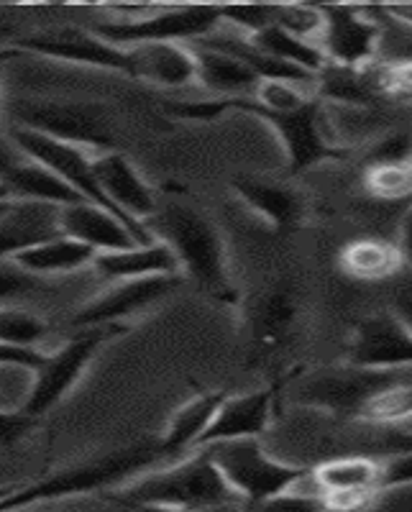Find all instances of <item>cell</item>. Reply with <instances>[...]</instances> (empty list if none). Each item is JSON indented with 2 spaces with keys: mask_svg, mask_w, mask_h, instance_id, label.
<instances>
[{
  "mask_svg": "<svg viewBox=\"0 0 412 512\" xmlns=\"http://www.w3.org/2000/svg\"><path fill=\"white\" fill-rule=\"evenodd\" d=\"M346 364L369 369L412 367V331L395 313L369 315L356 326Z\"/></svg>",
  "mask_w": 412,
  "mask_h": 512,
  "instance_id": "cell-14",
  "label": "cell"
},
{
  "mask_svg": "<svg viewBox=\"0 0 412 512\" xmlns=\"http://www.w3.org/2000/svg\"><path fill=\"white\" fill-rule=\"evenodd\" d=\"M254 100L262 108L274 113H290L300 111L302 105H308L310 95L302 93V85H292V82H262L256 90Z\"/></svg>",
  "mask_w": 412,
  "mask_h": 512,
  "instance_id": "cell-33",
  "label": "cell"
},
{
  "mask_svg": "<svg viewBox=\"0 0 412 512\" xmlns=\"http://www.w3.org/2000/svg\"><path fill=\"white\" fill-rule=\"evenodd\" d=\"M116 331H121V328H82L75 338L59 346L54 354L44 356V361L34 369V382H31V390L21 410L29 418L39 420L41 415L57 408L59 402L75 390V384L90 367V361L95 359L100 346Z\"/></svg>",
  "mask_w": 412,
  "mask_h": 512,
  "instance_id": "cell-10",
  "label": "cell"
},
{
  "mask_svg": "<svg viewBox=\"0 0 412 512\" xmlns=\"http://www.w3.org/2000/svg\"><path fill=\"white\" fill-rule=\"evenodd\" d=\"M0 408H6V402H3V397H0Z\"/></svg>",
  "mask_w": 412,
  "mask_h": 512,
  "instance_id": "cell-49",
  "label": "cell"
},
{
  "mask_svg": "<svg viewBox=\"0 0 412 512\" xmlns=\"http://www.w3.org/2000/svg\"><path fill=\"white\" fill-rule=\"evenodd\" d=\"M90 267H93L95 277L108 282V285L180 272L175 254H172L162 241L139 244L121 251H100V254H95Z\"/></svg>",
  "mask_w": 412,
  "mask_h": 512,
  "instance_id": "cell-21",
  "label": "cell"
},
{
  "mask_svg": "<svg viewBox=\"0 0 412 512\" xmlns=\"http://www.w3.org/2000/svg\"><path fill=\"white\" fill-rule=\"evenodd\" d=\"M11 489H13V484H0V500H3V497H6Z\"/></svg>",
  "mask_w": 412,
  "mask_h": 512,
  "instance_id": "cell-48",
  "label": "cell"
},
{
  "mask_svg": "<svg viewBox=\"0 0 412 512\" xmlns=\"http://www.w3.org/2000/svg\"><path fill=\"white\" fill-rule=\"evenodd\" d=\"M111 500L128 510L136 505L221 510V507H236L241 497L228 487L213 461L200 448H195V454L175 461L167 469L146 474L131 484H121L118 492L111 495Z\"/></svg>",
  "mask_w": 412,
  "mask_h": 512,
  "instance_id": "cell-3",
  "label": "cell"
},
{
  "mask_svg": "<svg viewBox=\"0 0 412 512\" xmlns=\"http://www.w3.org/2000/svg\"><path fill=\"white\" fill-rule=\"evenodd\" d=\"M180 285V274H159L144 280H128L111 285L103 295L82 305L72 315L75 328H121L134 315L146 313L151 305L162 303L169 292Z\"/></svg>",
  "mask_w": 412,
  "mask_h": 512,
  "instance_id": "cell-12",
  "label": "cell"
},
{
  "mask_svg": "<svg viewBox=\"0 0 412 512\" xmlns=\"http://www.w3.org/2000/svg\"><path fill=\"white\" fill-rule=\"evenodd\" d=\"M226 395L228 392H200L172 413L162 438L157 441L162 461L177 459V454H182L187 448H198V441L208 431V425L213 423Z\"/></svg>",
  "mask_w": 412,
  "mask_h": 512,
  "instance_id": "cell-25",
  "label": "cell"
},
{
  "mask_svg": "<svg viewBox=\"0 0 412 512\" xmlns=\"http://www.w3.org/2000/svg\"><path fill=\"white\" fill-rule=\"evenodd\" d=\"M315 489L323 497H374L382 492V461L374 456H338L310 469Z\"/></svg>",
  "mask_w": 412,
  "mask_h": 512,
  "instance_id": "cell-20",
  "label": "cell"
},
{
  "mask_svg": "<svg viewBox=\"0 0 412 512\" xmlns=\"http://www.w3.org/2000/svg\"><path fill=\"white\" fill-rule=\"evenodd\" d=\"M379 451H384L387 456L392 454H407L412 451V431H400V428H387L382 443H379Z\"/></svg>",
  "mask_w": 412,
  "mask_h": 512,
  "instance_id": "cell-42",
  "label": "cell"
},
{
  "mask_svg": "<svg viewBox=\"0 0 412 512\" xmlns=\"http://www.w3.org/2000/svg\"><path fill=\"white\" fill-rule=\"evenodd\" d=\"M98 251L90 246L80 244L67 236H54V239L36 244L31 249L21 251L11 259L18 269H24L31 277H52V274H67L77 272L82 267H90Z\"/></svg>",
  "mask_w": 412,
  "mask_h": 512,
  "instance_id": "cell-26",
  "label": "cell"
},
{
  "mask_svg": "<svg viewBox=\"0 0 412 512\" xmlns=\"http://www.w3.org/2000/svg\"><path fill=\"white\" fill-rule=\"evenodd\" d=\"M320 13H323V29L318 36V47L325 62L349 70L372 67L382 39V26L361 8L320 6Z\"/></svg>",
  "mask_w": 412,
  "mask_h": 512,
  "instance_id": "cell-11",
  "label": "cell"
},
{
  "mask_svg": "<svg viewBox=\"0 0 412 512\" xmlns=\"http://www.w3.org/2000/svg\"><path fill=\"white\" fill-rule=\"evenodd\" d=\"M93 172L100 190L113 208L126 216L136 226L146 228V223L157 216V198L149 182L141 177L134 162L121 152H103L93 157ZM149 231V228H146Z\"/></svg>",
  "mask_w": 412,
  "mask_h": 512,
  "instance_id": "cell-15",
  "label": "cell"
},
{
  "mask_svg": "<svg viewBox=\"0 0 412 512\" xmlns=\"http://www.w3.org/2000/svg\"><path fill=\"white\" fill-rule=\"evenodd\" d=\"M159 461H162V454H159L157 441H141L136 446L118 448L100 459L70 466L36 482L13 484L11 492L0 500V512H18L41 505V502L70 500V497L93 495L100 489L121 487L134 474L144 472Z\"/></svg>",
  "mask_w": 412,
  "mask_h": 512,
  "instance_id": "cell-2",
  "label": "cell"
},
{
  "mask_svg": "<svg viewBox=\"0 0 412 512\" xmlns=\"http://www.w3.org/2000/svg\"><path fill=\"white\" fill-rule=\"evenodd\" d=\"M412 484V451L407 454H392L382 461V482L379 487H402Z\"/></svg>",
  "mask_w": 412,
  "mask_h": 512,
  "instance_id": "cell-40",
  "label": "cell"
},
{
  "mask_svg": "<svg viewBox=\"0 0 412 512\" xmlns=\"http://www.w3.org/2000/svg\"><path fill=\"white\" fill-rule=\"evenodd\" d=\"M384 13L395 16L397 21H402V24L412 26V6H392V8H384Z\"/></svg>",
  "mask_w": 412,
  "mask_h": 512,
  "instance_id": "cell-46",
  "label": "cell"
},
{
  "mask_svg": "<svg viewBox=\"0 0 412 512\" xmlns=\"http://www.w3.org/2000/svg\"><path fill=\"white\" fill-rule=\"evenodd\" d=\"M377 77L384 98L387 95H400V98L412 100V59L382 64V67H377Z\"/></svg>",
  "mask_w": 412,
  "mask_h": 512,
  "instance_id": "cell-38",
  "label": "cell"
},
{
  "mask_svg": "<svg viewBox=\"0 0 412 512\" xmlns=\"http://www.w3.org/2000/svg\"><path fill=\"white\" fill-rule=\"evenodd\" d=\"M400 246L384 239H356L343 246L341 269L361 282L389 280L402 269Z\"/></svg>",
  "mask_w": 412,
  "mask_h": 512,
  "instance_id": "cell-27",
  "label": "cell"
},
{
  "mask_svg": "<svg viewBox=\"0 0 412 512\" xmlns=\"http://www.w3.org/2000/svg\"><path fill=\"white\" fill-rule=\"evenodd\" d=\"M44 356L39 349H21V346H3L0 344V367H18L31 369L34 372L39 367Z\"/></svg>",
  "mask_w": 412,
  "mask_h": 512,
  "instance_id": "cell-41",
  "label": "cell"
},
{
  "mask_svg": "<svg viewBox=\"0 0 412 512\" xmlns=\"http://www.w3.org/2000/svg\"><path fill=\"white\" fill-rule=\"evenodd\" d=\"M59 233L90 246L98 254L100 251L131 249V246L141 244L121 218L113 216L111 210L88 203V200L59 208Z\"/></svg>",
  "mask_w": 412,
  "mask_h": 512,
  "instance_id": "cell-17",
  "label": "cell"
},
{
  "mask_svg": "<svg viewBox=\"0 0 412 512\" xmlns=\"http://www.w3.org/2000/svg\"><path fill=\"white\" fill-rule=\"evenodd\" d=\"M146 228L154 241H162L175 254L177 267L200 290L226 305L238 303V290L228 267L226 241L205 213L185 203L164 205L146 223Z\"/></svg>",
  "mask_w": 412,
  "mask_h": 512,
  "instance_id": "cell-1",
  "label": "cell"
},
{
  "mask_svg": "<svg viewBox=\"0 0 412 512\" xmlns=\"http://www.w3.org/2000/svg\"><path fill=\"white\" fill-rule=\"evenodd\" d=\"M0 200H29V203H49L59 208L82 203L70 185H64L54 172L26 157L18 159L6 175H0Z\"/></svg>",
  "mask_w": 412,
  "mask_h": 512,
  "instance_id": "cell-23",
  "label": "cell"
},
{
  "mask_svg": "<svg viewBox=\"0 0 412 512\" xmlns=\"http://www.w3.org/2000/svg\"><path fill=\"white\" fill-rule=\"evenodd\" d=\"M361 423L395 428L412 420V384H400L374 397L359 415Z\"/></svg>",
  "mask_w": 412,
  "mask_h": 512,
  "instance_id": "cell-30",
  "label": "cell"
},
{
  "mask_svg": "<svg viewBox=\"0 0 412 512\" xmlns=\"http://www.w3.org/2000/svg\"><path fill=\"white\" fill-rule=\"evenodd\" d=\"M6 139L11 141V144L16 146L18 152L24 154L26 159H31V162L41 164V167H47L49 172H54V175H57L64 185H70L82 200H88V203L111 210L113 216H118L128 228H131V233H134L141 244H154V236H151L146 228L136 226V223L128 221L126 216H121V213H118V210L111 205V200L105 198L103 190H100V185H98V180H95L93 157H90L85 149L62 144V141L49 139V136L36 134V131H29V128H18V126L8 128Z\"/></svg>",
  "mask_w": 412,
  "mask_h": 512,
  "instance_id": "cell-9",
  "label": "cell"
},
{
  "mask_svg": "<svg viewBox=\"0 0 412 512\" xmlns=\"http://www.w3.org/2000/svg\"><path fill=\"white\" fill-rule=\"evenodd\" d=\"M256 512H331L328 510V502L323 495H318L315 489L305 492V489H297V484L282 495H274L269 500L254 505Z\"/></svg>",
  "mask_w": 412,
  "mask_h": 512,
  "instance_id": "cell-36",
  "label": "cell"
},
{
  "mask_svg": "<svg viewBox=\"0 0 412 512\" xmlns=\"http://www.w3.org/2000/svg\"><path fill=\"white\" fill-rule=\"evenodd\" d=\"M231 187L236 190L238 198L277 231H290L302 221L305 203H302L300 192L292 190L285 182H274L256 175H238L233 177Z\"/></svg>",
  "mask_w": 412,
  "mask_h": 512,
  "instance_id": "cell-22",
  "label": "cell"
},
{
  "mask_svg": "<svg viewBox=\"0 0 412 512\" xmlns=\"http://www.w3.org/2000/svg\"><path fill=\"white\" fill-rule=\"evenodd\" d=\"M192 52H195V67H198L195 82H200L218 100L254 98L262 85V80L231 54L203 47V44H198Z\"/></svg>",
  "mask_w": 412,
  "mask_h": 512,
  "instance_id": "cell-24",
  "label": "cell"
},
{
  "mask_svg": "<svg viewBox=\"0 0 412 512\" xmlns=\"http://www.w3.org/2000/svg\"><path fill=\"white\" fill-rule=\"evenodd\" d=\"M364 187L379 203H402L412 198V159L377 162L364 172Z\"/></svg>",
  "mask_w": 412,
  "mask_h": 512,
  "instance_id": "cell-29",
  "label": "cell"
},
{
  "mask_svg": "<svg viewBox=\"0 0 412 512\" xmlns=\"http://www.w3.org/2000/svg\"><path fill=\"white\" fill-rule=\"evenodd\" d=\"M395 315L412 331V292H405V295L397 297Z\"/></svg>",
  "mask_w": 412,
  "mask_h": 512,
  "instance_id": "cell-44",
  "label": "cell"
},
{
  "mask_svg": "<svg viewBox=\"0 0 412 512\" xmlns=\"http://www.w3.org/2000/svg\"><path fill=\"white\" fill-rule=\"evenodd\" d=\"M128 77L157 88H185L195 82V52L187 44H139L128 47Z\"/></svg>",
  "mask_w": 412,
  "mask_h": 512,
  "instance_id": "cell-19",
  "label": "cell"
},
{
  "mask_svg": "<svg viewBox=\"0 0 412 512\" xmlns=\"http://www.w3.org/2000/svg\"><path fill=\"white\" fill-rule=\"evenodd\" d=\"M126 18L100 21L90 26L93 34L118 49L139 44H187L203 41L218 31L221 8L218 6H180V8H126Z\"/></svg>",
  "mask_w": 412,
  "mask_h": 512,
  "instance_id": "cell-7",
  "label": "cell"
},
{
  "mask_svg": "<svg viewBox=\"0 0 412 512\" xmlns=\"http://www.w3.org/2000/svg\"><path fill=\"white\" fill-rule=\"evenodd\" d=\"M274 26L318 44L320 29H323V13H320V6H279Z\"/></svg>",
  "mask_w": 412,
  "mask_h": 512,
  "instance_id": "cell-34",
  "label": "cell"
},
{
  "mask_svg": "<svg viewBox=\"0 0 412 512\" xmlns=\"http://www.w3.org/2000/svg\"><path fill=\"white\" fill-rule=\"evenodd\" d=\"M246 39H249L256 49L267 52L269 57L292 64V67H300V70L310 72V75L315 77H318V72L328 64L315 41H305L300 39V36H292L290 31L279 29V26H269V29L259 31V34L246 36Z\"/></svg>",
  "mask_w": 412,
  "mask_h": 512,
  "instance_id": "cell-28",
  "label": "cell"
},
{
  "mask_svg": "<svg viewBox=\"0 0 412 512\" xmlns=\"http://www.w3.org/2000/svg\"><path fill=\"white\" fill-rule=\"evenodd\" d=\"M54 236H62L59 205L0 200V262H11L16 254Z\"/></svg>",
  "mask_w": 412,
  "mask_h": 512,
  "instance_id": "cell-16",
  "label": "cell"
},
{
  "mask_svg": "<svg viewBox=\"0 0 412 512\" xmlns=\"http://www.w3.org/2000/svg\"><path fill=\"white\" fill-rule=\"evenodd\" d=\"M228 111L251 113V116L262 118L264 123L274 128V134L279 136L282 146L287 152V162H290L292 175H300L305 169L315 167L320 162H331V159H346L349 152L338 149L328 141L323 128V103L320 100H310L308 105H302L300 111L290 113H274L262 108L254 98H238V100H200L195 108V116L200 123H210L218 116Z\"/></svg>",
  "mask_w": 412,
  "mask_h": 512,
  "instance_id": "cell-4",
  "label": "cell"
},
{
  "mask_svg": "<svg viewBox=\"0 0 412 512\" xmlns=\"http://www.w3.org/2000/svg\"><path fill=\"white\" fill-rule=\"evenodd\" d=\"M400 384H412V367L369 369L341 364L315 369L308 377H302L292 397L300 405L325 410L341 420H359L361 410L374 397Z\"/></svg>",
  "mask_w": 412,
  "mask_h": 512,
  "instance_id": "cell-5",
  "label": "cell"
},
{
  "mask_svg": "<svg viewBox=\"0 0 412 512\" xmlns=\"http://www.w3.org/2000/svg\"><path fill=\"white\" fill-rule=\"evenodd\" d=\"M279 6H221V21L254 36L277 24Z\"/></svg>",
  "mask_w": 412,
  "mask_h": 512,
  "instance_id": "cell-35",
  "label": "cell"
},
{
  "mask_svg": "<svg viewBox=\"0 0 412 512\" xmlns=\"http://www.w3.org/2000/svg\"><path fill=\"white\" fill-rule=\"evenodd\" d=\"M34 425L36 420L29 418L21 408H0V448L13 446V443H18L24 436H29V431Z\"/></svg>",
  "mask_w": 412,
  "mask_h": 512,
  "instance_id": "cell-39",
  "label": "cell"
},
{
  "mask_svg": "<svg viewBox=\"0 0 412 512\" xmlns=\"http://www.w3.org/2000/svg\"><path fill=\"white\" fill-rule=\"evenodd\" d=\"M295 318V303H292L290 292L277 290L264 300L262 313H259V320H256V333L262 338L264 344L269 341H277L282 336L287 326Z\"/></svg>",
  "mask_w": 412,
  "mask_h": 512,
  "instance_id": "cell-32",
  "label": "cell"
},
{
  "mask_svg": "<svg viewBox=\"0 0 412 512\" xmlns=\"http://www.w3.org/2000/svg\"><path fill=\"white\" fill-rule=\"evenodd\" d=\"M200 451L213 461L228 487L251 505L282 495L310 477V469L305 466H292L269 456L259 438L218 441L203 446Z\"/></svg>",
  "mask_w": 412,
  "mask_h": 512,
  "instance_id": "cell-8",
  "label": "cell"
},
{
  "mask_svg": "<svg viewBox=\"0 0 412 512\" xmlns=\"http://www.w3.org/2000/svg\"><path fill=\"white\" fill-rule=\"evenodd\" d=\"M18 54H21V52H16V49H13V47H8V49H0V62H8V59L18 57Z\"/></svg>",
  "mask_w": 412,
  "mask_h": 512,
  "instance_id": "cell-47",
  "label": "cell"
},
{
  "mask_svg": "<svg viewBox=\"0 0 412 512\" xmlns=\"http://www.w3.org/2000/svg\"><path fill=\"white\" fill-rule=\"evenodd\" d=\"M233 507H221V510H185V507H164V505H136L131 512H231Z\"/></svg>",
  "mask_w": 412,
  "mask_h": 512,
  "instance_id": "cell-45",
  "label": "cell"
},
{
  "mask_svg": "<svg viewBox=\"0 0 412 512\" xmlns=\"http://www.w3.org/2000/svg\"><path fill=\"white\" fill-rule=\"evenodd\" d=\"M39 287V277H31V274H26L24 269H18L13 262H0V303L31 295Z\"/></svg>",
  "mask_w": 412,
  "mask_h": 512,
  "instance_id": "cell-37",
  "label": "cell"
},
{
  "mask_svg": "<svg viewBox=\"0 0 412 512\" xmlns=\"http://www.w3.org/2000/svg\"><path fill=\"white\" fill-rule=\"evenodd\" d=\"M410 103H412V100H410Z\"/></svg>",
  "mask_w": 412,
  "mask_h": 512,
  "instance_id": "cell-50",
  "label": "cell"
},
{
  "mask_svg": "<svg viewBox=\"0 0 412 512\" xmlns=\"http://www.w3.org/2000/svg\"><path fill=\"white\" fill-rule=\"evenodd\" d=\"M400 254H402V262L410 264L412 267V205L407 208V213L402 216L400 223Z\"/></svg>",
  "mask_w": 412,
  "mask_h": 512,
  "instance_id": "cell-43",
  "label": "cell"
},
{
  "mask_svg": "<svg viewBox=\"0 0 412 512\" xmlns=\"http://www.w3.org/2000/svg\"><path fill=\"white\" fill-rule=\"evenodd\" d=\"M274 410V390H254L246 395H226L213 423L198 441V448L218 441L262 438Z\"/></svg>",
  "mask_w": 412,
  "mask_h": 512,
  "instance_id": "cell-18",
  "label": "cell"
},
{
  "mask_svg": "<svg viewBox=\"0 0 412 512\" xmlns=\"http://www.w3.org/2000/svg\"><path fill=\"white\" fill-rule=\"evenodd\" d=\"M11 126L29 128L77 149H108L116 139L113 118L98 100L21 98L8 108Z\"/></svg>",
  "mask_w": 412,
  "mask_h": 512,
  "instance_id": "cell-6",
  "label": "cell"
},
{
  "mask_svg": "<svg viewBox=\"0 0 412 512\" xmlns=\"http://www.w3.org/2000/svg\"><path fill=\"white\" fill-rule=\"evenodd\" d=\"M16 52L39 54V57L62 59V62L85 64L98 70L121 72L128 77V52L100 39L90 29H57L41 34L21 36L13 41Z\"/></svg>",
  "mask_w": 412,
  "mask_h": 512,
  "instance_id": "cell-13",
  "label": "cell"
},
{
  "mask_svg": "<svg viewBox=\"0 0 412 512\" xmlns=\"http://www.w3.org/2000/svg\"><path fill=\"white\" fill-rule=\"evenodd\" d=\"M47 336V323L39 315L18 308H0V344L36 349Z\"/></svg>",
  "mask_w": 412,
  "mask_h": 512,
  "instance_id": "cell-31",
  "label": "cell"
}]
</instances>
